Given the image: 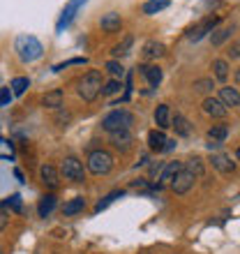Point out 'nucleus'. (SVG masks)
Instances as JSON below:
<instances>
[{
    "label": "nucleus",
    "mask_w": 240,
    "mask_h": 254,
    "mask_svg": "<svg viewBox=\"0 0 240 254\" xmlns=\"http://www.w3.org/2000/svg\"><path fill=\"white\" fill-rule=\"evenodd\" d=\"M220 100L224 102V107H240V93L236 88H220Z\"/></svg>",
    "instance_id": "14"
},
{
    "label": "nucleus",
    "mask_w": 240,
    "mask_h": 254,
    "mask_svg": "<svg viewBox=\"0 0 240 254\" xmlns=\"http://www.w3.org/2000/svg\"><path fill=\"white\" fill-rule=\"evenodd\" d=\"M118 196H122V190H116V192H111L109 196H104V199H102L100 203L95 206V210H97V213H102V210H104V208H107L109 203H114V201L118 199Z\"/></svg>",
    "instance_id": "29"
},
{
    "label": "nucleus",
    "mask_w": 240,
    "mask_h": 254,
    "mask_svg": "<svg viewBox=\"0 0 240 254\" xmlns=\"http://www.w3.org/2000/svg\"><path fill=\"white\" fill-rule=\"evenodd\" d=\"M229 54L234 56V58H238V56H240V44H236V47L231 49V51H229Z\"/></svg>",
    "instance_id": "38"
},
{
    "label": "nucleus",
    "mask_w": 240,
    "mask_h": 254,
    "mask_svg": "<svg viewBox=\"0 0 240 254\" xmlns=\"http://www.w3.org/2000/svg\"><path fill=\"white\" fill-rule=\"evenodd\" d=\"M107 69H109V74H111V76H116V79L125 74L122 65H120V63H116V61H109V63H107Z\"/></svg>",
    "instance_id": "32"
},
{
    "label": "nucleus",
    "mask_w": 240,
    "mask_h": 254,
    "mask_svg": "<svg viewBox=\"0 0 240 254\" xmlns=\"http://www.w3.org/2000/svg\"><path fill=\"white\" fill-rule=\"evenodd\" d=\"M54 208H56V196L54 194H47V196H42L40 206H37V213H40V217H49Z\"/></svg>",
    "instance_id": "20"
},
{
    "label": "nucleus",
    "mask_w": 240,
    "mask_h": 254,
    "mask_svg": "<svg viewBox=\"0 0 240 254\" xmlns=\"http://www.w3.org/2000/svg\"><path fill=\"white\" fill-rule=\"evenodd\" d=\"M236 157H238V160H240V148H238V153H236Z\"/></svg>",
    "instance_id": "39"
},
{
    "label": "nucleus",
    "mask_w": 240,
    "mask_h": 254,
    "mask_svg": "<svg viewBox=\"0 0 240 254\" xmlns=\"http://www.w3.org/2000/svg\"><path fill=\"white\" fill-rule=\"evenodd\" d=\"M194 88H196V90H201V93H206V90H210V88H213V81H210V79H201V81H196V83H194Z\"/></svg>",
    "instance_id": "35"
},
{
    "label": "nucleus",
    "mask_w": 240,
    "mask_h": 254,
    "mask_svg": "<svg viewBox=\"0 0 240 254\" xmlns=\"http://www.w3.org/2000/svg\"><path fill=\"white\" fill-rule=\"evenodd\" d=\"M169 2H171V0H148L146 5H143V14H157V12H162Z\"/></svg>",
    "instance_id": "23"
},
{
    "label": "nucleus",
    "mask_w": 240,
    "mask_h": 254,
    "mask_svg": "<svg viewBox=\"0 0 240 254\" xmlns=\"http://www.w3.org/2000/svg\"><path fill=\"white\" fill-rule=\"evenodd\" d=\"M217 23H220V19H217V16H210V19H206V21H203V23H199V26H196V28H192L187 37H189V40H192V42H199L201 37H203V35L213 33V30H215V26H217Z\"/></svg>",
    "instance_id": "8"
},
{
    "label": "nucleus",
    "mask_w": 240,
    "mask_h": 254,
    "mask_svg": "<svg viewBox=\"0 0 240 254\" xmlns=\"http://www.w3.org/2000/svg\"><path fill=\"white\" fill-rule=\"evenodd\" d=\"M129 47H132V35H127L125 40H122V44H118V47L114 49V56H125Z\"/></svg>",
    "instance_id": "33"
},
{
    "label": "nucleus",
    "mask_w": 240,
    "mask_h": 254,
    "mask_svg": "<svg viewBox=\"0 0 240 254\" xmlns=\"http://www.w3.org/2000/svg\"><path fill=\"white\" fill-rule=\"evenodd\" d=\"M231 30H234V28H220V30H215V33H213V44H215V47H220L222 42L231 35Z\"/></svg>",
    "instance_id": "31"
},
{
    "label": "nucleus",
    "mask_w": 240,
    "mask_h": 254,
    "mask_svg": "<svg viewBox=\"0 0 240 254\" xmlns=\"http://www.w3.org/2000/svg\"><path fill=\"white\" fill-rule=\"evenodd\" d=\"M227 134H229V127L227 125H213L210 129H208V139L220 143V141L227 139Z\"/></svg>",
    "instance_id": "22"
},
{
    "label": "nucleus",
    "mask_w": 240,
    "mask_h": 254,
    "mask_svg": "<svg viewBox=\"0 0 240 254\" xmlns=\"http://www.w3.org/2000/svg\"><path fill=\"white\" fill-rule=\"evenodd\" d=\"M134 125V116L125 109H116L111 114H107L102 118V129L107 132H129V127Z\"/></svg>",
    "instance_id": "2"
},
{
    "label": "nucleus",
    "mask_w": 240,
    "mask_h": 254,
    "mask_svg": "<svg viewBox=\"0 0 240 254\" xmlns=\"http://www.w3.org/2000/svg\"><path fill=\"white\" fill-rule=\"evenodd\" d=\"M100 26H102V30H104V33H118L120 26H122V21H120V14H118V12L104 14V16L100 19Z\"/></svg>",
    "instance_id": "10"
},
{
    "label": "nucleus",
    "mask_w": 240,
    "mask_h": 254,
    "mask_svg": "<svg viewBox=\"0 0 240 254\" xmlns=\"http://www.w3.org/2000/svg\"><path fill=\"white\" fill-rule=\"evenodd\" d=\"M83 208H86V199H83V196H76V199L67 201L65 206H62V215H76V213H81Z\"/></svg>",
    "instance_id": "21"
},
{
    "label": "nucleus",
    "mask_w": 240,
    "mask_h": 254,
    "mask_svg": "<svg viewBox=\"0 0 240 254\" xmlns=\"http://www.w3.org/2000/svg\"><path fill=\"white\" fill-rule=\"evenodd\" d=\"M5 224H7V215H5V213H0V231L5 229Z\"/></svg>",
    "instance_id": "37"
},
{
    "label": "nucleus",
    "mask_w": 240,
    "mask_h": 254,
    "mask_svg": "<svg viewBox=\"0 0 240 254\" xmlns=\"http://www.w3.org/2000/svg\"><path fill=\"white\" fill-rule=\"evenodd\" d=\"M203 111H206L208 116H213V118H224V116H227L224 102L215 100V97H206V100H203Z\"/></svg>",
    "instance_id": "9"
},
{
    "label": "nucleus",
    "mask_w": 240,
    "mask_h": 254,
    "mask_svg": "<svg viewBox=\"0 0 240 254\" xmlns=\"http://www.w3.org/2000/svg\"><path fill=\"white\" fill-rule=\"evenodd\" d=\"M0 208H12L14 213H21V210H23V203H21V196L19 194H12V196H9V199L5 201V203H2V206Z\"/></svg>",
    "instance_id": "30"
},
{
    "label": "nucleus",
    "mask_w": 240,
    "mask_h": 254,
    "mask_svg": "<svg viewBox=\"0 0 240 254\" xmlns=\"http://www.w3.org/2000/svg\"><path fill=\"white\" fill-rule=\"evenodd\" d=\"M62 176L67 181H74V183H83L86 174H83V164H81L76 157H65L62 162Z\"/></svg>",
    "instance_id": "5"
},
{
    "label": "nucleus",
    "mask_w": 240,
    "mask_h": 254,
    "mask_svg": "<svg viewBox=\"0 0 240 254\" xmlns=\"http://www.w3.org/2000/svg\"><path fill=\"white\" fill-rule=\"evenodd\" d=\"M141 72H143V76L148 79V83H150V86H160V83H162V69L157 65L141 67Z\"/></svg>",
    "instance_id": "17"
},
{
    "label": "nucleus",
    "mask_w": 240,
    "mask_h": 254,
    "mask_svg": "<svg viewBox=\"0 0 240 254\" xmlns=\"http://www.w3.org/2000/svg\"><path fill=\"white\" fill-rule=\"evenodd\" d=\"M83 5H86V0H69V2H67V7H65V12H62V19L58 21V30H62V28H65L67 23L74 19L76 9H79V7H83Z\"/></svg>",
    "instance_id": "12"
},
{
    "label": "nucleus",
    "mask_w": 240,
    "mask_h": 254,
    "mask_svg": "<svg viewBox=\"0 0 240 254\" xmlns=\"http://www.w3.org/2000/svg\"><path fill=\"white\" fill-rule=\"evenodd\" d=\"M9 100H12V93H9V88H0V107L9 104Z\"/></svg>",
    "instance_id": "36"
},
{
    "label": "nucleus",
    "mask_w": 240,
    "mask_h": 254,
    "mask_svg": "<svg viewBox=\"0 0 240 254\" xmlns=\"http://www.w3.org/2000/svg\"><path fill=\"white\" fill-rule=\"evenodd\" d=\"M0 254H5V252H2V250H0Z\"/></svg>",
    "instance_id": "40"
},
{
    "label": "nucleus",
    "mask_w": 240,
    "mask_h": 254,
    "mask_svg": "<svg viewBox=\"0 0 240 254\" xmlns=\"http://www.w3.org/2000/svg\"><path fill=\"white\" fill-rule=\"evenodd\" d=\"M102 86H104V81H102L100 69H88L79 79V95L86 102H93L95 97L102 93Z\"/></svg>",
    "instance_id": "1"
},
{
    "label": "nucleus",
    "mask_w": 240,
    "mask_h": 254,
    "mask_svg": "<svg viewBox=\"0 0 240 254\" xmlns=\"http://www.w3.org/2000/svg\"><path fill=\"white\" fill-rule=\"evenodd\" d=\"M171 127H176V132H178L180 136H189V123H187L182 116L176 114L174 116V125H171Z\"/></svg>",
    "instance_id": "25"
},
{
    "label": "nucleus",
    "mask_w": 240,
    "mask_h": 254,
    "mask_svg": "<svg viewBox=\"0 0 240 254\" xmlns=\"http://www.w3.org/2000/svg\"><path fill=\"white\" fill-rule=\"evenodd\" d=\"M213 69H215V76L220 81H227V76H229V65H227V61H215L213 63Z\"/></svg>",
    "instance_id": "28"
},
{
    "label": "nucleus",
    "mask_w": 240,
    "mask_h": 254,
    "mask_svg": "<svg viewBox=\"0 0 240 254\" xmlns=\"http://www.w3.org/2000/svg\"><path fill=\"white\" fill-rule=\"evenodd\" d=\"M16 51H19V58L23 63H33L37 61L42 56V44L37 42V37H33V35H21L19 40H16Z\"/></svg>",
    "instance_id": "3"
},
{
    "label": "nucleus",
    "mask_w": 240,
    "mask_h": 254,
    "mask_svg": "<svg viewBox=\"0 0 240 254\" xmlns=\"http://www.w3.org/2000/svg\"><path fill=\"white\" fill-rule=\"evenodd\" d=\"M194 181H196V178H194V174H189V171L182 167L178 171V176L174 178V183H171V190H174L176 194H185V192H189V190H192Z\"/></svg>",
    "instance_id": "6"
},
{
    "label": "nucleus",
    "mask_w": 240,
    "mask_h": 254,
    "mask_svg": "<svg viewBox=\"0 0 240 254\" xmlns=\"http://www.w3.org/2000/svg\"><path fill=\"white\" fill-rule=\"evenodd\" d=\"M180 169H182V162H169V164H164V167H162V174H160V181H157V190L171 185Z\"/></svg>",
    "instance_id": "7"
},
{
    "label": "nucleus",
    "mask_w": 240,
    "mask_h": 254,
    "mask_svg": "<svg viewBox=\"0 0 240 254\" xmlns=\"http://www.w3.org/2000/svg\"><path fill=\"white\" fill-rule=\"evenodd\" d=\"M160 56H164V44H160V42H146L143 58H146V61H155V58H160Z\"/></svg>",
    "instance_id": "16"
},
{
    "label": "nucleus",
    "mask_w": 240,
    "mask_h": 254,
    "mask_svg": "<svg viewBox=\"0 0 240 254\" xmlns=\"http://www.w3.org/2000/svg\"><path fill=\"white\" fill-rule=\"evenodd\" d=\"M185 169L189 174H194V178H201V176H203V162H201V157H192V160L185 164Z\"/></svg>",
    "instance_id": "24"
},
{
    "label": "nucleus",
    "mask_w": 240,
    "mask_h": 254,
    "mask_svg": "<svg viewBox=\"0 0 240 254\" xmlns=\"http://www.w3.org/2000/svg\"><path fill=\"white\" fill-rule=\"evenodd\" d=\"M88 169L95 176H107L114 169V157L107 150H93V153L88 155Z\"/></svg>",
    "instance_id": "4"
},
{
    "label": "nucleus",
    "mask_w": 240,
    "mask_h": 254,
    "mask_svg": "<svg viewBox=\"0 0 240 254\" xmlns=\"http://www.w3.org/2000/svg\"><path fill=\"white\" fill-rule=\"evenodd\" d=\"M120 90V81L114 79V81H109L107 86H104V95H116Z\"/></svg>",
    "instance_id": "34"
},
{
    "label": "nucleus",
    "mask_w": 240,
    "mask_h": 254,
    "mask_svg": "<svg viewBox=\"0 0 240 254\" xmlns=\"http://www.w3.org/2000/svg\"><path fill=\"white\" fill-rule=\"evenodd\" d=\"M40 174H42V181H44V185H49L51 190H56L60 185V176H58V171H56L51 164H44V167L40 169Z\"/></svg>",
    "instance_id": "13"
},
{
    "label": "nucleus",
    "mask_w": 240,
    "mask_h": 254,
    "mask_svg": "<svg viewBox=\"0 0 240 254\" xmlns=\"http://www.w3.org/2000/svg\"><path fill=\"white\" fill-rule=\"evenodd\" d=\"M129 143H132L129 132H114V146L116 148H129Z\"/></svg>",
    "instance_id": "26"
},
{
    "label": "nucleus",
    "mask_w": 240,
    "mask_h": 254,
    "mask_svg": "<svg viewBox=\"0 0 240 254\" xmlns=\"http://www.w3.org/2000/svg\"><path fill=\"white\" fill-rule=\"evenodd\" d=\"M167 136H164V132H160V129H153V132L148 134V146L153 148V150H157V153H162L164 150V146H167Z\"/></svg>",
    "instance_id": "15"
},
{
    "label": "nucleus",
    "mask_w": 240,
    "mask_h": 254,
    "mask_svg": "<svg viewBox=\"0 0 240 254\" xmlns=\"http://www.w3.org/2000/svg\"><path fill=\"white\" fill-rule=\"evenodd\" d=\"M28 86H30V81H28L26 76H16V79L12 81V95H23Z\"/></svg>",
    "instance_id": "27"
},
{
    "label": "nucleus",
    "mask_w": 240,
    "mask_h": 254,
    "mask_svg": "<svg viewBox=\"0 0 240 254\" xmlns=\"http://www.w3.org/2000/svg\"><path fill=\"white\" fill-rule=\"evenodd\" d=\"M210 162H213V167L217 169V171H222V174H234V169H236L231 157L224 153H215L213 157H210Z\"/></svg>",
    "instance_id": "11"
},
{
    "label": "nucleus",
    "mask_w": 240,
    "mask_h": 254,
    "mask_svg": "<svg viewBox=\"0 0 240 254\" xmlns=\"http://www.w3.org/2000/svg\"><path fill=\"white\" fill-rule=\"evenodd\" d=\"M42 104L49 109H60L62 107V90H51L42 97Z\"/></svg>",
    "instance_id": "18"
},
{
    "label": "nucleus",
    "mask_w": 240,
    "mask_h": 254,
    "mask_svg": "<svg viewBox=\"0 0 240 254\" xmlns=\"http://www.w3.org/2000/svg\"><path fill=\"white\" fill-rule=\"evenodd\" d=\"M155 123H157L162 129L171 127V114H169L167 104H160V107H157V111H155Z\"/></svg>",
    "instance_id": "19"
}]
</instances>
